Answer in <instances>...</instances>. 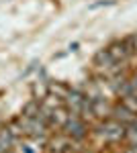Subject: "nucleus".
<instances>
[{"instance_id": "nucleus-1", "label": "nucleus", "mask_w": 137, "mask_h": 153, "mask_svg": "<svg viewBox=\"0 0 137 153\" xmlns=\"http://www.w3.org/2000/svg\"><path fill=\"white\" fill-rule=\"evenodd\" d=\"M64 131H66V135L72 137L74 141H80L86 137V125H84V120L80 117H74V114H70L68 123L64 125Z\"/></svg>"}, {"instance_id": "nucleus-2", "label": "nucleus", "mask_w": 137, "mask_h": 153, "mask_svg": "<svg viewBox=\"0 0 137 153\" xmlns=\"http://www.w3.org/2000/svg\"><path fill=\"white\" fill-rule=\"evenodd\" d=\"M117 63L113 59V55L109 53V49H103V51H98L96 55H94V65H96V70L104 71V74H109V71L113 70V65Z\"/></svg>"}, {"instance_id": "nucleus-3", "label": "nucleus", "mask_w": 137, "mask_h": 153, "mask_svg": "<svg viewBox=\"0 0 137 153\" xmlns=\"http://www.w3.org/2000/svg\"><path fill=\"white\" fill-rule=\"evenodd\" d=\"M41 151H43V145L31 137H25V139L16 141V153H41Z\"/></svg>"}, {"instance_id": "nucleus-4", "label": "nucleus", "mask_w": 137, "mask_h": 153, "mask_svg": "<svg viewBox=\"0 0 137 153\" xmlns=\"http://www.w3.org/2000/svg\"><path fill=\"white\" fill-rule=\"evenodd\" d=\"M111 114H113V118H115V120H119L121 125H131L133 120H137L135 112H133V110H129L125 104L113 108V112H111Z\"/></svg>"}, {"instance_id": "nucleus-5", "label": "nucleus", "mask_w": 137, "mask_h": 153, "mask_svg": "<svg viewBox=\"0 0 137 153\" xmlns=\"http://www.w3.org/2000/svg\"><path fill=\"white\" fill-rule=\"evenodd\" d=\"M72 137H68L66 133L64 135H57L55 139H51V143H49V151H55V153H64L68 151L70 147H72Z\"/></svg>"}, {"instance_id": "nucleus-6", "label": "nucleus", "mask_w": 137, "mask_h": 153, "mask_svg": "<svg viewBox=\"0 0 137 153\" xmlns=\"http://www.w3.org/2000/svg\"><path fill=\"white\" fill-rule=\"evenodd\" d=\"M92 110H94V117H98V118H104V117H109V114L113 112L111 104L104 100L103 96H96V98H92Z\"/></svg>"}, {"instance_id": "nucleus-7", "label": "nucleus", "mask_w": 137, "mask_h": 153, "mask_svg": "<svg viewBox=\"0 0 137 153\" xmlns=\"http://www.w3.org/2000/svg\"><path fill=\"white\" fill-rule=\"evenodd\" d=\"M39 110H41V102L39 100H31L29 104L23 106V117H39Z\"/></svg>"}, {"instance_id": "nucleus-8", "label": "nucleus", "mask_w": 137, "mask_h": 153, "mask_svg": "<svg viewBox=\"0 0 137 153\" xmlns=\"http://www.w3.org/2000/svg\"><path fill=\"white\" fill-rule=\"evenodd\" d=\"M10 153H12V151H10Z\"/></svg>"}]
</instances>
